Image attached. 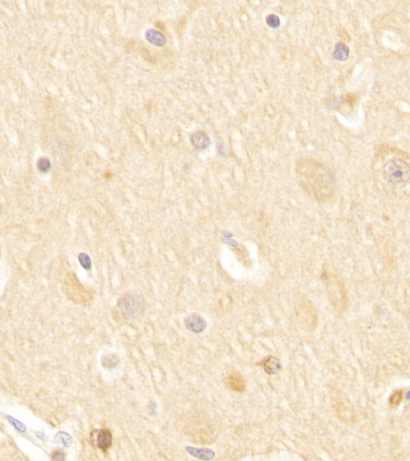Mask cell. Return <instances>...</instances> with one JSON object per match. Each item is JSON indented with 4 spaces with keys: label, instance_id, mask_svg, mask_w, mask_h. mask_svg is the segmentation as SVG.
Segmentation results:
<instances>
[{
    "label": "cell",
    "instance_id": "4",
    "mask_svg": "<svg viewBox=\"0 0 410 461\" xmlns=\"http://www.w3.org/2000/svg\"><path fill=\"white\" fill-rule=\"evenodd\" d=\"M118 307L124 318L127 320L134 319L142 312L144 302L137 295L127 294L119 300Z\"/></svg>",
    "mask_w": 410,
    "mask_h": 461
},
{
    "label": "cell",
    "instance_id": "7",
    "mask_svg": "<svg viewBox=\"0 0 410 461\" xmlns=\"http://www.w3.org/2000/svg\"><path fill=\"white\" fill-rule=\"evenodd\" d=\"M190 436L198 444H209L213 441V431L208 424H197L189 428ZM195 442V443H196Z\"/></svg>",
    "mask_w": 410,
    "mask_h": 461
},
{
    "label": "cell",
    "instance_id": "12",
    "mask_svg": "<svg viewBox=\"0 0 410 461\" xmlns=\"http://www.w3.org/2000/svg\"><path fill=\"white\" fill-rule=\"evenodd\" d=\"M264 371L269 374V375H274L276 373L281 370V364L280 360L275 357H269L264 361Z\"/></svg>",
    "mask_w": 410,
    "mask_h": 461
},
{
    "label": "cell",
    "instance_id": "2",
    "mask_svg": "<svg viewBox=\"0 0 410 461\" xmlns=\"http://www.w3.org/2000/svg\"><path fill=\"white\" fill-rule=\"evenodd\" d=\"M381 176L385 182L393 189H403L409 181V164L403 158H391L382 167Z\"/></svg>",
    "mask_w": 410,
    "mask_h": 461
},
{
    "label": "cell",
    "instance_id": "5",
    "mask_svg": "<svg viewBox=\"0 0 410 461\" xmlns=\"http://www.w3.org/2000/svg\"><path fill=\"white\" fill-rule=\"evenodd\" d=\"M296 315L299 321L306 328L309 329L315 328L317 320V313L310 302L307 300L300 301L296 306Z\"/></svg>",
    "mask_w": 410,
    "mask_h": 461
},
{
    "label": "cell",
    "instance_id": "6",
    "mask_svg": "<svg viewBox=\"0 0 410 461\" xmlns=\"http://www.w3.org/2000/svg\"><path fill=\"white\" fill-rule=\"evenodd\" d=\"M334 408L337 416H339L341 420L346 423H352L354 421L355 414L352 405L346 396L341 393L338 394V396L335 398Z\"/></svg>",
    "mask_w": 410,
    "mask_h": 461
},
{
    "label": "cell",
    "instance_id": "10",
    "mask_svg": "<svg viewBox=\"0 0 410 461\" xmlns=\"http://www.w3.org/2000/svg\"><path fill=\"white\" fill-rule=\"evenodd\" d=\"M96 444L99 449L103 452H107L113 444V436L111 431L107 429L100 430L96 437Z\"/></svg>",
    "mask_w": 410,
    "mask_h": 461
},
{
    "label": "cell",
    "instance_id": "13",
    "mask_svg": "<svg viewBox=\"0 0 410 461\" xmlns=\"http://www.w3.org/2000/svg\"><path fill=\"white\" fill-rule=\"evenodd\" d=\"M187 452L193 455L197 456L201 459H211L213 457L214 452L211 450L207 449H195L193 448H187Z\"/></svg>",
    "mask_w": 410,
    "mask_h": 461
},
{
    "label": "cell",
    "instance_id": "11",
    "mask_svg": "<svg viewBox=\"0 0 410 461\" xmlns=\"http://www.w3.org/2000/svg\"><path fill=\"white\" fill-rule=\"evenodd\" d=\"M350 54V49L344 43H338L336 44L334 52H333V57L334 60L340 61V62H345L348 60Z\"/></svg>",
    "mask_w": 410,
    "mask_h": 461
},
{
    "label": "cell",
    "instance_id": "15",
    "mask_svg": "<svg viewBox=\"0 0 410 461\" xmlns=\"http://www.w3.org/2000/svg\"><path fill=\"white\" fill-rule=\"evenodd\" d=\"M266 23L271 28H278L281 25V20L278 15L271 14L266 17Z\"/></svg>",
    "mask_w": 410,
    "mask_h": 461
},
{
    "label": "cell",
    "instance_id": "9",
    "mask_svg": "<svg viewBox=\"0 0 410 461\" xmlns=\"http://www.w3.org/2000/svg\"><path fill=\"white\" fill-rule=\"evenodd\" d=\"M225 384L232 391L242 392L245 389V382L243 377L237 373H231L225 378Z\"/></svg>",
    "mask_w": 410,
    "mask_h": 461
},
{
    "label": "cell",
    "instance_id": "16",
    "mask_svg": "<svg viewBox=\"0 0 410 461\" xmlns=\"http://www.w3.org/2000/svg\"><path fill=\"white\" fill-rule=\"evenodd\" d=\"M403 398L402 390H396L390 396V403L393 406H397L401 403Z\"/></svg>",
    "mask_w": 410,
    "mask_h": 461
},
{
    "label": "cell",
    "instance_id": "14",
    "mask_svg": "<svg viewBox=\"0 0 410 461\" xmlns=\"http://www.w3.org/2000/svg\"><path fill=\"white\" fill-rule=\"evenodd\" d=\"M119 359L115 355H107L103 357V365L106 367H116L118 364Z\"/></svg>",
    "mask_w": 410,
    "mask_h": 461
},
{
    "label": "cell",
    "instance_id": "1",
    "mask_svg": "<svg viewBox=\"0 0 410 461\" xmlns=\"http://www.w3.org/2000/svg\"><path fill=\"white\" fill-rule=\"evenodd\" d=\"M296 171L298 182L311 199L320 203L334 199L337 184L334 173L327 166L313 159H302Z\"/></svg>",
    "mask_w": 410,
    "mask_h": 461
},
{
    "label": "cell",
    "instance_id": "3",
    "mask_svg": "<svg viewBox=\"0 0 410 461\" xmlns=\"http://www.w3.org/2000/svg\"><path fill=\"white\" fill-rule=\"evenodd\" d=\"M324 277L330 303L337 311H344L348 303V295L345 285L335 274L325 273Z\"/></svg>",
    "mask_w": 410,
    "mask_h": 461
},
{
    "label": "cell",
    "instance_id": "8",
    "mask_svg": "<svg viewBox=\"0 0 410 461\" xmlns=\"http://www.w3.org/2000/svg\"><path fill=\"white\" fill-rule=\"evenodd\" d=\"M186 328L193 333H201L206 328V322L198 314H193L185 320Z\"/></svg>",
    "mask_w": 410,
    "mask_h": 461
}]
</instances>
